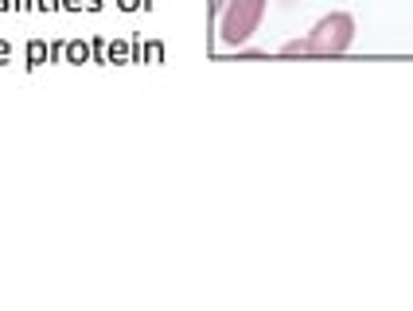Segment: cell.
<instances>
[{
    "label": "cell",
    "mask_w": 413,
    "mask_h": 311,
    "mask_svg": "<svg viewBox=\"0 0 413 311\" xmlns=\"http://www.w3.org/2000/svg\"><path fill=\"white\" fill-rule=\"evenodd\" d=\"M266 8H269V0H227L222 12H218V39L227 47H246L250 35L261 28Z\"/></svg>",
    "instance_id": "6da1fadb"
},
{
    "label": "cell",
    "mask_w": 413,
    "mask_h": 311,
    "mask_svg": "<svg viewBox=\"0 0 413 311\" xmlns=\"http://www.w3.org/2000/svg\"><path fill=\"white\" fill-rule=\"evenodd\" d=\"M305 39H308V55H343V51L355 43L351 12H327Z\"/></svg>",
    "instance_id": "7a4b0ae2"
},
{
    "label": "cell",
    "mask_w": 413,
    "mask_h": 311,
    "mask_svg": "<svg viewBox=\"0 0 413 311\" xmlns=\"http://www.w3.org/2000/svg\"><path fill=\"white\" fill-rule=\"evenodd\" d=\"M67 58H70V62H86L90 47H82V43H67Z\"/></svg>",
    "instance_id": "3957f363"
},
{
    "label": "cell",
    "mask_w": 413,
    "mask_h": 311,
    "mask_svg": "<svg viewBox=\"0 0 413 311\" xmlns=\"http://www.w3.org/2000/svg\"><path fill=\"white\" fill-rule=\"evenodd\" d=\"M281 55H308V39H289L281 47Z\"/></svg>",
    "instance_id": "277c9868"
},
{
    "label": "cell",
    "mask_w": 413,
    "mask_h": 311,
    "mask_svg": "<svg viewBox=\"0 0 413 311\" xmlns=\"http://www.w3.org/2000/svg\"><path fill=\"white\" fill-rule=\"evenodd\" d=\"M47 55H51V51L43 47V43H31V47H28V58H31V67H35V62H43V58H47Z\"/></svg>",
    "instance_id": "5b68a950"
},
{
    "label": "cell",
    "mask_w": 413,
    "mask_h": 311,
    "mask_svg": "<svg viewBox=\"0 0 413 311\" xmlns=\"http://www.w3.org/2000/svg\"><path fill=\"white\" fill-rule=\"evenodd\" d=\"M118 4H121V8H125V12H133V8H137V4H140V0H118Z\"/></svg>",
    "instance_id": "8992f818"
},
{
    "label": "cell",
    "mask_w": 413,
    "mask_h": 311,
    "mask_svg": "<svg viewBox=\"0 0 413 311\" xmlns=\"http://www.w3.org/2000/svg\"><path fill=\"white\" fill-rule=\"evenodd\" d=\"M222 4H227V0H211V12L218 16V12H222Z\"/></svg>",
    "instance_id": "52a82bcc"
},
{
    "label": "cell",
    "mask_w": 413,
    "mask_h": 311,
    "mask_svg": "<svg viewBox=\"0 0 413 311\" xmlns=\"http://www.w3.org/2000/svg\"><path fill=\"white\" fill-rule=\"evenodd\" d=\"M67 4H70V8H82V0H67Z\"/></svg>",
    "instance_id": "ba28073f"
}]
</instances>
